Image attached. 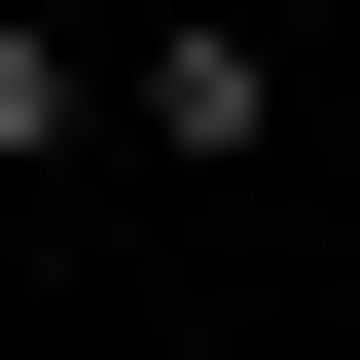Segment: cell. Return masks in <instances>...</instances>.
<instances>
[{"mask_svg": "<svg viewBox=\"0 0 360 360\" xmlns=\"http://www.w3.org/2000/svg\"><path fill=\"white\" fill-rule=\"evenodd\" d=\"M108 144H180V180L288 144V37H108Z\"/></svg>", "mask_w": 360, "mask_h": 360, "instance_id": "cell-1", "label": "cell"}, {"mask_svg": "<svg viewBox=\"0 0 360 360\" xmlns=\"http://www.w3.org/2000/svg\"><path fill=\"white\" fill-rule=\"evenodd\" d=\"M37 144H108V37H37V0H0V180Z\"/></svg>", "mask_w": 360, "mask_h": 360, "instance_id": "cell-2", "label": "cell"}]
</instances>
